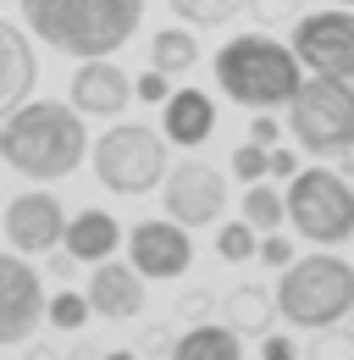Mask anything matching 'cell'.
<instances>
[{"instance_id":"15","label":"cell","mask_w":354,"mask_h":360,"mask_svg":"<svg viewBox=\"0 0 354 360\" xmlns=\"http://www.w3.org/2000/svg\"><path fill=\"white\" fill-rule=\"evenodd\" d=\"M34 84H39V56L28 45V34L11 28V22H0V122L22 100H34Z\"/></svg>"},{"instance_id":"19","label":"cell","mask_w":354,"mask_h":360,"mask_svg":"<svg viewBox=\"0 0 354 360\" xmlns=\"http://www.w3.org/2000/svg\"><path fill=\"white\" fill-rule=\"evenodd\" d=\"M150 67L166 72V78L194 72V67H199V45H194V34H188V28H161V34L150 39Z\"/></svg>"},{"instance_id":"26","label":"cell","mask_w":354,"mask_h":360,"mask_svg":"<svg viewBox=\"0 0 354 360\" xmlns=\"http://www.w3.org/2000/svg\"><path fill=\"white\" fill-rule=\"evenodd\" d=\"M133 94H138V100H144V105H161V100H166V94H172V78H166V72H155V67H150V72H138V78H133Z\"/></svg>"},{"instance_id":"12","label":"cell","mask_w":354,"mask_h":360,"mask_svg":"<svg viewBox=\"0 0 354 360\" xmlns=\"http://www.w3.org/2000/svg\"><path fill=\"white\" fill-rule=\"evenodd\" d=\"M39 321H44L39 271L11 250V255H0V344H22Z\"/></svg>"},{"instance_id":"25","label":"cell","mask_w":354,"mask_h":360,"mask_svg":"<svg viewBox=\"0 0 354 360\" xmlns=\"http://www.w3.org/2000/svg\"><path fill=\"white\" fill-rule=\"evenodd\" d=\"M232 178H244V183L266 178V150L261 144H238V150H232Z\"/></svg>"},{"instance_id":"32","label":"cell","mask_w":354,"mask_h":360,"mask_svg":"<svg viewBox=\"0 0 354 360\" xmlns=\"http://www.w3.org/2000/svg\"><path fill=\"white\" fill-rule=\"evenodd\" d=\"M78 266V261H72V255H67V250H61V255H55V261H50V271H55V277H67V271Z\"/></svg>"},{"instance_id":"9","label":"cell","mask_w":354,"mask_h":360,"mask_svg":"<svg viewBox=\"0 0 354 360\" xmlns=\"http://www.w3.org/2000/svg\"><path fill=\"white\" fill-rule=\"evenodd\" d=\"M161 200H166V217L194 233V227L221 222V211H227V178L211 161H177V172L166 167V178H161Z\"/></svg>"},{"instance_id":"4","label":"cell","mask_w":354,"mask_h":360,"mask_svg":"<svg viewBox=\"0 0 354 360\" xmlns=\"http://www.w3.org/2000/svg\"><path fill=\"white\" fill-rule=\"evenodd\" d=\"M277 316H288L294 327H338L354 311V266L338 255H305V261H288L282 283H277Z\"/></svg>"},{"instance_id":"14","label":"cell","mask_w":354,"mask_h":360,"mask_svg":"<svg viewBox=\"0 0 354 360\" xmlns=\"http://www.w3.org/2000/svg\"><path fill=\"white\" fill-rule=\"evenodd\" d=\"M88 311L111 316V321L144 311V277L133 271V261H117V255L94 261V271H88Z\"/></svg>"},{"instance_id":"35","label":"cell","mask_w":354,"mask_h":360,"mask_svg":"<svg viewBox=\"0 0 354 360\" xmlns=\"http://www.w3.org/2000/svg\"><path fill=\"white\" fill-rule=\"evenodd\" d=\"M349 178H354V172H349Z\"/></svg>"},{"instance_id":"1","label":"cell","mask_w":354,"mask_h":360,"mask_svg":"<svg viewBox=\"0 0 354 360\" xmlns=\"http://www.w3.org/2000/svg\"><path fill=\"white\" fill-rule=\"evenodd\" d=\"M88 155L84 111H72V100H22L6 122H0V161L11 172L34 183L72 178Z\"/></svg>"},{"instance_id":"5","label":"cell","mask_w":354,"mask_h":360,"mask_svg":"<svg viewBox=\"0 0 354 360\" xmlns=\"http://www.w3.org/2000/svg\"><path fill=\"white\" fill-rule=\"evenodd\" d=\"M288 134L299 139V150L315 155V161L354 155V84L310 72L294 89V100H288Z\"/></svg>"},{"instance_id":"3","label":"cell","mask_w":354,"mask_h":360,"mask_svg":"<svg viewBox=\"0 0 354 360\" xmlns=\"http://www.w3.org/2000/svg\"><path fill=\"white\" fill-rule=\"evenodd\" d=\"M305 84V67L271 34H238L216 50V89L244 111H277Z\"/></svg>"},{"instance_id":"11","label":"cell","mask_w":354,"mask_h":360,"mask_svg":"<svg viewBox=\"0 0 354 360\" xmlns=\"http://www.w3.org/2000/svg\"><path fill=\"white\" fill-rule=\"evenodd\" d=\"M128 261L138 277H183V271L194 266V238H188V227L183 222H133L128 233Z\"/></svg>"},{"instance_id":"34","label":"cell","mask_w":354,"mask_h":360,"mask_svg":"<svg viewBox=\"0 0 354 360\" xmlns=\"http://www.w3.org/2000/svg\"><path fill=\"white\" fill-rule=\"evenodd\" d=\"M338 6H354V0H338Z\"/></svg>"},{"instance_id":"23","label":"cell","mask_w":354,"mask_h":360,"mask_svg":"<svg viewBox=\"0 0 354 360\" xmlns=\"http://www.w3.org/2000/svg\"><path fill=\"white\" fill-rule=\"evenodd\" d=\"M255 250H261V233L249 222H221V233H216V255L221 261L244 266V261H255Z\"/></svg>"},{"instance_id":"21","label":"cell","mask_w":354,"mask_h":360,"mask_svg":"<svg viewBox=\"0 0 354 360\" xmlns=\"http://www.w3.org/2000/svg\"><path fill=\"white\" fill-rule=\"evenodd\" d=\"M244 222L255 227V233H277V227L288 222V200H282L266 178L249 183V188H244Z\"/></svg>"},{"instance_id":"29","label":"cell","mask_w":354,"mask_h":360,"mask_svg":"<svg viewBox=\"0 0 354 360\" xmlns=\"http://www.w3.org/2000/svg\"><path fill=\"white\" fill-rule=\"evenodd\" d=\"M249 144H261V150L282 144V128H277V117H271V111H255V117H249Z\"/></svg>"},{"instance_id":"30","label":"cell","mask_w":354,"mask_h":360,"mask_svg":"<svg viewBox=\"0 0 354 360\" xmlns=\"http://www.w3.org/2000/svg\"><path fill=\"white\" fill-rule=\"evenodd\" d=\"M294 172H299V150L271 144V150H266V178H294Z\"/></svg>"},{"instance_id":"33","label":"cell","mask_w":354,"mask_h":360,"mask_svg":"<svg viewBox=\"0 0 354 360\" xmlns=\"http://www.w3.org/2000/svg\"><path fill=\"white\" fill-rule=\"evenodd\" d=\"M105 360H138V355H133V349H111Z\"/></svg>"},{"instance_id":"13","label":"cell","mask_w":354,"mask_h":360,"mask_svg":"<svg viewBox=\"0 0 354 360\" xmlns=\"http://www.w3.org/2000/svg\"><path fill=\"white\" fill-rule=\"evenodd\" d=\"M67 89H72V111H84V117H122L133 100V78L111 56H88V61H78Z\"/></svg>"},{"instance_id":"22","label":"cell","mask_w":354,"mask_h":360,"mask_svg":"<svg viewBox=\"0 0 354 360\" xmlns=\"http://www.w3.org/2000/svg\"><path fill=\"white\" fill-rule=\"evenodd\" d=\"M166 6L188 28H221V22H232V17L249 11V0H166Z\"/></svg>"},{"instance_id":"16","label":"cell","mask_w":354,"mask_h":360,"mask_svg":"<svg viewBox=\"0 0 354 360\" xmlns=\"http://www.w3.org/2000/svg\"><path fill=\"white\" fill-rule=\"evenodd\" d=\"M161 134L183 144V150H199L205 139L216 134V100L205 89H177L161 100Z\"/></svg>"},{"instance_id":"31","label":"cell","mask_w":354,"mask_h":360,"mask_svg":"<svg viewBox=\"0 0 354 360\" xmlns=\"http://www.w3.org/2000/svg\"><path fill=\"white\" fill-rule=\"evenodd\" d=\"M299 349H294V338L288 333H266L261 338V360H294Z\"/></svg>"},{"instance_id":"2","label":"cell","mask_w":354,"mask_h":360,"mask_svg":"<svg viewBox=\"0 0 354 360\" xmlns=\"http://www.w3.org/2000/svg\"><path fill=\"white\" fill-rule=\"evenodd\" d=\"M28 34L61 56H111L138 34L144 0H17Z\"/></svg>"},{"instance_id":"6","label":"cell","mask_w":354,"mask_h":360,"mask_svg":"<svg viewBox=\"0 0 354 360\" xmlns=\"http://www.w3.org/2000/svg\"><path fill=\"white\" fill-rule=\"evenodd\" d=\"M94 178L105 183L111 194L138 200L150 188H161L166 178V139L144 122H117L94 139Z\"/></svg>"},{"instance_id":"28","label":"cell","mask_w":354,"mask_h":360,"mask_svg":"<svg viewBox=\"0 0 354 360\" xmlns=\"http://www.w3.org/2000/svg\"><path fill=\"white\" fill-rule=\"evenodd\" d=\"M255 255H261L266 266H288V261H294V238H288V233H261V250H255Z\"/></svg>"},{"instance_id":"7","label":"cell","mask_w":354,"mask_h":360,"mask_svg":"<svg viewBox=\"0 0 354 360\" xmlns=\"http://www.w3.org/2000/svg\"><path fill=\"white\" fill-rule=\"evenodd\" d=\"M288 222L310 244H343L354 238V183L332 167H305L288 178Z\"/></svg>"},{"instance_id":"10","label":"cell","mask_w":354,"mask_h":360,"mask_svg":"<svg viewBox=\"0 0 354 360\" xmlns=\"http://www.w3.org/2000/svg\"><path fill=\"white\" fill-rule=\"evenodd\" d=\"M67 233V205L50 188H28L6 205V244L17 255H50Z\"/></svg>"},{"instance_id":"8","label":"cell","mask_w":354,"mask_h":360,"mask_svg":"<svg viewBox=\"0 0 354 360\" xmlns=\"http://www.w3.org/2000/svg\"><path fill=\"white\" fill-rule=\"evenodd\" d=\"M288 50L299 56V67L315 72V78H343V84H354V6L294 17Z\"/></svg>"},{"instance_id":"24","label":"cell","mask_w":354,"mask_h":360,"mask_svg":"<svg viewBox=\"0 0 354 360\" xmlns=\"http://www.w3.org/2000/svg\"><path fill=\"white\" fill-rule=\"evenodd\" d=\"M44 321H50V327H61V333H78V327L88 321V294L61 288L55 300H44Z\"/></svg>"},{"instance_id":"17","label":"cell","mask_w":354,"mask_h":360,"mask_svg":"<svg viewBox=\"0 0 354 360\" xmlns=\"http://www.w3.org/2000/svg\"><path fill=\"white\" fill-rule=\"evenodd\" d=\"M61 250L78 261V266H94V261H111L122 250V222L111 211H78L67 217V233H61Z\"/></svg>"},{"instance_id":"27","label":"cell","mask_w":354,"mask_h":360,"mask_svg":"<svg viewBox=\"0 0 354 360\" xmlns=\"http://www.w3.org/2000/svg\"><path fill=\"white\" fill-rule=\"evenodd\" d=\"M249 11H255V22H294L299 17V0H249Z\"/></svg>"},{"instance_id":"18","label":"cell","mask_w":354,"mask_h":360,"mask_svg":"<svg viewBox=\"0 0 354 360\" xmlns=\"http://www.w3.org/2000/svg\"><path fill=\"white\" fill-rule=\"evenodd\" d=\"M172 360H244V338L221 321H199L172 344Z\"/></svg>"},{"instance_id":"20","label":"cell","mask_w":354,"mask_h":360,"mask_svg":"<svg viewBox=\"0 0 354 360\" xmlns=\"http://www.w3.org/2000/svg\"><path fill=\"white\" fill-rule=\"evenodd\" d=\"M271 316H277V300H266V288H232L227 294V327L232 333H271Z\"/></svg>"}]
</instances>
